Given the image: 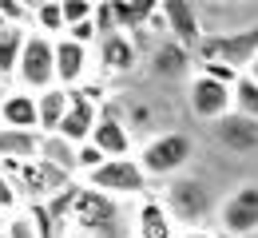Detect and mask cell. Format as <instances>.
Returning a JSON list of instances; mask_svg holds the SVG:
<instances>
[{
	"instance_id": "cell-1",
	"label": "cell",
	"mask_w": 258,
	"mask_h": 238,
	"mask_svg": "<svg viewBox=\"0 0 258 238\" xmlns=\"http://www.w3.org/2000/svg\"><path fill=\"white\" fill-rule=\"evenodd\" d=\"M64 218H68V230H76L84 238H111V230H119V238H127V230H123L127 214L119 210V203L92 191V187H84V183L72 187Z\"/></svg>"
},
{
	"instance_id": "cell-2",
	"label": "cell",
	"mask_w": 258,
	"mask_h": 238,
	"mask_svg": "<svg viewBox=\"0 0 258 238\" xmlns=\"http://www.w3.org/2000/svg\"><path fill=\"white\" fill-rule=\"evenodd\" d=\"M155 195H159V203L167 206V214L175 218L179 230L207 226L215 218V206H219V199L207 187V179H199V175H175V179L155 187Z\"/></svg>"
},
{
	"instance_id": "cell-3",
	"label": "cell",
	"mask_w": 258,
	"mask_h": 238,
	"mask_svg": "<svg viewBox=\"0 0 258 238\" xmlns=\"http://www.w3.org/2000/svg\"><path fill=\"white\" fill-rule=\"evenodd\" d=\"M191 159H195V139L187 131H159V135H151L147 143L135 147V163L147 175L151 187H159L175 175H187Z\"/></svg>"
},
{
	"instance_id": "cell-4",
	"label": "cell",
	"mask_w": 258,
	"mask_h": 238,
	"mask_svg": "<svg viewBox=\"0 0 258 238\" xmlns=\"http://www.w3.org/2000/svg\"><path fill=\"white\" fill-rule=\"evenodd\" d=\"M195 64H215V68L246 71V64L258 56V28H242V32H223V36H203L199 48L191 52Z\"/></svg>"
},
{
	"instance_id": "cell-5",
	"label": "cell",
	"mask_w": 258,
	"mask_h": 238,
	"mask_svg": "<svg viewBox=\"0 0 258 238\" xmlns=\"http://www.w3.org/2000/svg\"><path fill=\"white\" fill-rule=\"evenodd\" d=\"M84 187H92V191H99V195H107V199H143L147 191H155L151 183H147V175L139 171V163H135V155H127V159H107L99 171H92V175H84L80 179Z\"/></svg>"
},
{
	"instance_id": "cell-6",
	"label": "cell",
	"mask_w": 258,
	"mask_h": 238,
	"mask_svg": "<svg viewBox=\"0 0 258 238\" xmlns=\"http://www.w3.org/2000/svg\"><path fill=\"white\" fill-rule=\"evenodd\" d=\"M12 88L20 92H48L56 88V60H52V40L48 36H24V48H20V60H16V71H12Z\"/></svg>"
},
{
	"instance_id": "cell-7",
	"label": "cell",
	"mask_w": 258,
	"mask_h": 238,
	"mask_svg": "<svg viewBox=\"0 0 258 238\" xmlns=\"http://www.w3.org/2000/svg\"><path fill=\"white\" fill-rule=\"evenodd\" d=\"M187 111H191L195 123H203V127L219 123L223 115H230V84L195 68L191 80H187Z\"/></svg>"
},
{
	"instance_id": "cell-8",
	"label": "cell",
	"mask_w": 258,
	"mask_h": 238,
	"mask_svg": "<svg viewBox=\"0 0 258 238\" xmlns=\"http://www.w3.org/2000/svg\"><path fill=\"white\" fill-rule=\"evenodd\" d=\"M215 222L223 238H254L258 234V183L230 191L215 206Z\"/></svg>"
},
{
	"instance_id": "cell-9",
	"label": "cell",
	"mask_w": 258,
	"mask_h": 238,
	"mask_svg": "<svg viewBox=\"0 0 258 238\" xmlns=\"http://www.w3.org/2000/svg\"><path fill=\"white\" fill-rule=\"evenodd\" d=\"M88 143L96 147L103 159H127V155H135V139H131L119 107H111V103L99 107L96 127H92V139H88Z\"/></svg>"
},
{
	"instance_id": "cell-10",
	"label": "cell",
	"mask_w": 258,
	"mask_h": 238,
	"mask_svg": "<svg viewBox=\"0 0 258 238\" xmlns=\"http://www.w3.org/2000/svg\"><path fill=\"white\" fill-rule=\"evenodd\" d=\"M52 60H56V88H64V92H76L80 84H88L92 68H96L92 48H80L68 36L52 40Z\"/></svg>"
},
{
	"instance_id": "cell-11",
	"label": "cell",
	"mask_w": 258,
	"mask_h": 238,
	"mask_svg": "<svg viewBox=\"0 0 258 238\" xmlns=\"http://www.w3.org/2000/svg\"><path fill=\"white\" fill-rule=\"evenodd\" d=\"M92 56H96L99 71H107V75H127L143 64V48H139V40L135 36H123V32H107L96 40V48H92Z\"/></svg>"
},
{
	"instance_id": "cell-12",
	"label": "cell",
	"mask_w": 258,
	"mask_h": 238,
	"mask_svg": "<svg viewBox=\"0 0 258 238\" xmlns=\"http://www.w3.org/2000/svg\"><path fill=\"white\" fill-rule=\"evenodd\" d=\"M179 226L167 214L155 191H147L143 199H135V210L127 214V238H175Z\"/></svg>"
},
{
	"instance_id": "cell-13",
	"label": "cell",
	"mask_w": 258,
	"mask_h": 238,
	"mask_svg": "<svg viewBox=\"0 0 258 238\" xmlns=\"http://www.w3.org/2000/svg\"><path fill=\"white\" fill-rule=\"evenodd\" d=\"M159 20H163V36L175 40L179 48L195 52L199 40H203V16H199V4H159Z\"/></svg>"
},
{
	"instance_id": "cell-14",
	"label": "cell",
	"mask_w": 258,
	"mask_h": 238,
	"mask_svg": "<svg viewBox=\"0 0 258 238\" xmlns=\"http://www.w3.org/2000/svg\"><path fill=\"white\" fill-rule=\"evenodd\" d=\"M207 131H211V139H215L223 151H230V155H258V123L234 115V111L223 115L219 123H211Z\"/></svg>"
},
{
	"instance_id": "cell-15",
	"label": "cell",
	"mask_w": 258,
	"mask_h": 238,
	"mask_svg": "<svg viewBox=\"0 0 258 238\" xmlns=\"http://www.w3.org/2000/svg\"><path fill=\"white\" fill-rule=\"evenodd\" d=\"M96 115H99L96 103H88L80 92H68V111H64V119H60V131L56 135L64 139V143H72V147H84L92 139Z\"/></svg>"
},
{
	"instance_id": "cell-16",
	"label": "cell",
	"mask_w": 258,
	"mask_h": 238,
	"mask_svg": "<svg viewBox=\"0 0 258 238\" xmlns=\"http://www.w3.org/2000/svg\"><path fill=\"white\" fill-rule=\"evenodd\" d=\"M147 71L155 80H191L195 71V56L187 48H179L175 40H163L147 52Z\"/></svg>"
},
{
	"instance_id": "cell-17",
	"label": "cell",
	"mask_w": 258,
	"mask_h": 238,
	"mask_svg": "<svg viewBox=\"0 0 258 238\" xmlns=\"http://www.w3.org/2000/svg\"><path fill=\"white\" fill-rule=\"evenodd\" d=\"M0 127H12V131H36V96H32V92L8 88V92L0 96Z\"/></svg>"
},
{
	"instance_id": "cell-18",
	"label": "cell",
	"mask_w": 258,
	"mask_h": 238,
	"mask_svg": "<svg viewBox=\"0 0 258 238\" xmlns=\"http://www.w3.org/2000/svg\"><path fill=\"white\" fill-rule=\"evenodd\" d=\"M40 131H12L0 127V163H36L40 159Z\"/></svg>"
},
{
	"instance_id": "cell-19",
	"label": "cell",
	"mask_w": 258,
	"mask_h": 238,
	"mask_svg": "<svg viewBox=\"0 0 258 238\" xmlns=\"http://www.w3.org/2000/svg\"><path fill=\"white\" fill-rule=\"evenodd\" d=\"M64 111H68V92L64 88L40 92V96H36V131H40V135H56Z\"/></svg>"
},
{
	"instance_id": "cell-20",
	"label": "cell",
	"mask_w": 258,
	"mask_h": 238,
	"mask_svg": "<svg viewBox=\"0 0 258 238\" xmlns=\"http://www.w3.org/2000/svg\"><path fill=\"white\" fill-rule=\"evenodd\" d=\"M28 32L48 36V40H60V36H64V8H60V0H36Z\"/></svg>"
},
{
	"instance_id": "cell-21",
	"label": "cell",
	"mask_w": 258,
	"mask_h": 238,
	"mask_svg": "<svg viewBox=\"0 0 258 238\" xmlns=\"http://www.w3.org/2000/svg\"><path fill=\"white\" fill-rule=\"evenodd\" d=\"M24 36L28 28H16V24H0V75L12 84V71L20 60V48H24Z\"/></svg>"
},
{
	"instance_id": "cell-22",
	"label": "cell",
	"mask_w": 258,
	"mask_h": 238,
	"mask_svg": "<svg viewBox=\"0 0 258 238\" xmlns=\"http://www.w3.org/2000/svg\"><path fill=\"white\" fill-rule=\"evenodd\" d=\"M230 111L242 115V119H250V123H258V84L250 75H238L230 84Z\"/></svg>"
},
{
	"instance_id": "cell-23",
	"label": "cell",
	"mask_w": 258,
	"mask_h": 238,
	"mask_svg": "<svg viewBox=\"0 0 258 238\" xmlns=\"http://www.w3.org/2000/svg\"><path fill=\"white\" fill-rule=\"evenodd\" d=\"M40 163H48V167H56V171L76 175V147H72V143H64L60 135H44V143H40Z\"/></svg>"
},
{
	"instance_id": "cell-24",
	"label": "cell",
	"mask_w": 258,
	"mask_h": 238,
	"mask_svg": "<svg viewBox=\"0 0 258 238\" xmlns=\"http://www.w3.org/2000/svg\"><path fill=\"white\" fill-rule=\"evenodd\" d=\"M24 210V203H20V191L12 187V179L0 171V214H8V218H16Z\"/></svg>"
},
{
	"instance_id": "cell-25",
	"label": "cell",
	"mask_w": 258,
	"mask_h": 238,
	"mask_svg": "<svg viewBox=\"0 0 258 238\" xmlns=\"http://www.w3.org/2000/svg\"><path fill=\"white\" fill-rule=\"evenodd\" d=\"M92 4H96V0H60V8H64V28L76 24V20H88V16H92Z\"/></svg>"
},
{
	"instance_id": "cell-26",
	"label": "cell",
	"mask_w": 258,
	"mask_h": 238,
	"mask_svg": "<svg viewBox=\"0 0 258 238\" xmlns=\"http://www.w3.org/2000/svg\"><path fill=\"white\" fill-rule=\"evenodd\" d=\"M175 238H223V234H215V230H207V226H199V230H179Z\"/></svg>"
},
{
	"instance_id": "cell-27",
	"label": "cell",
	"mask_w": 258,
	"mask_h": 238,
	"mask_svg": "<svg viewBox=\"0 0 258 238\" xmlns=\"http://www.w3.org/2000/svg\"><path fill=\"white\" fill-rule=\"evenodd\" d=\"M242 75H250V80H254V84H258V56H254V60H250V64H246V71H242Z\"/></svg>"
},
{
	"instance_id": "cell-28",
	"label": "cell",
	"mask_w": 258,
	"mask_h": 238,
	"mask_svg": "<svg viewBox=\"0 0 258 238\" xmlns=\"http://www.w3.org/2000/svg\"><path fill=\"white\" fill-rule=\"evenodd\" d=\"M8 88H12V84H8V80H4V75H0V96H4V92H8Z\"/></svg>"
},
{
	"instance_id": "cell-29",
	"label": "cell",
	"mask_w": 258,
	"mask_h": 238,
	"mask_svg": "<svg viewBox=\"0 0 258 238\" xmlns=\"http://www.w3.org/2000/svg\"><path fill=\"white\" fill-rule=\"evenodd\" d=\"M4 230H8V214H0V234H4Z\"/></svg>"
},
{
	"instance_id": "cell-30",
	"label": "cell",
	"mask_w": 258,
	"mask_h": 238,
	"mask_svg": "<svg viewBox=\"0 0 258 238\" xmlns=\"http://www.w3.org/2000/svg\"><path fill=\"white\" fill-rule=\"evenodd\" d=\"M60 238H84V234H76V230H64V234H60Z\"/></svg>"
},
{
	"instance_id": "cell-31",
	"label": "cell",
	"mask_w": 258,
	"mask_h": 238,
	"mask_svg": "<svg viewBox=\"0 0 258 238\" xmlns=\"http://www.w3.org/2000/svg\"><path fill=\"white\" fill-rule=\"evenodd\" d=\"M0 238H8V234H0Z\"/></svg>"
}]
</instances>
